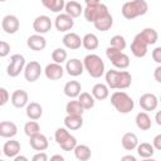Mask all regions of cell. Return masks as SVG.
Masks as SVG:
<instances>
[{"label":"cell","mask_w":161,"mask_h":161,"mask_svg":"<svg viewBox=\"0 0 161 161\" xmlns=\"http://www.w3.org/2000/svg\"><path fill=\"white\" fill-rule=\"evenodd\" d=\"M63 91H64V94L67 96V97H69V98H75V97H78L82 92V86H80V83L78 82V80H69V82H67L65 84H64V88H63Z\"/></svg>","instance_id":"cell-23"},{"label":"cell","mask_w":161,"mask_h":161,"mask_svg":"<svg viewBox=\"0 0 161 161\" xmlns=\"http://www.w3.org/2000/svg\"><path fill=\"white\" fill-rule=\"evenodd\" d=\"M73 151L75 158L79 161H88L92 156V151L87 145H77Z\"/></svg>","instance_id":"cell-33"},{"label":"cell","mask_w":161,"mask_h":161,"mask_svg":"<svg viewBox=\"0 0 161 161\" xmlns=\"http://www.w3.org/2000/svg\"><path fill=\"white\" fill-rule=\"evenodd\" d=\"M9 99H10V94H9V92L6 91V88L1 87V88H0V106L6 104V102H8Z\"/></svg>","instance_id":"cell-42"},{"label":"cell","mask_w":161,"mask_h":161,"mask_svg":"<svg viewBox=\"0 0 161 161\" xmlns=\"http://www.w3.org/2000/svg\"><path fill=\"white\" fill-rule=\"evenodd\" d=\"M84 69L92 78H101L104 74V63L102 58L97 54H87L83 59Z\"/></svg>","instance_id":"cell-4"},{"label":"cell","mask_w":161,"mask_h":161,"mask_svg":"<svg viewBox=\"0 0 161 161\" xmlns=\"http://www.w3.org/2000/svg\"><path fill=\"white\" fill-rule=\"evenodd\" d=\"M111 104L116 108L117 112L122 113V114H126V113H130L133 107H135V102L133 99L123 91H116L112 93L111 96Z\"/></svg>","instance_id":"cell-3"},{"label":"cell","mask_w":161,"mask_h":161,"mask_svg":"<svg viewBox=\"0 0 161 161\" xmlns=\"http://www.w3.org/2000/svg\"><path fill=\"white\" fill-rule=\"evenodd\" d=\"M147 10H148V4L146 0H131V1H126L122 5L121 13L125 19L132 20L135 18L145 15Z\"/></svg>","instance_id":"cell-2"},{"label":"cell","mask_w":161,"mask_h":161,"mask_svg":"<svg viewBox=\"0 0 161 161\" xmlns=\"http://www.w3.org/2000/svg\"><path fill=\"white\" fill-rule=\"evenodd\" d=\"M24 132L28 137H31L36 133L40 132V126L39 123L35 121V119H31V121H28L25 125H24Z\"/></svg>","instance_id":"cell-38"},{"label":"cell","mask_w":161,"mask_h":161,"mask_svg":"<svg viewBox=\"0 0 161 161\" xmlns=\"http://www.w3.org/2000/svg\"><path fill=\"white\" fill-rule=\"evenodd\" d=\"M152 59L157 64H161V47H156L152 50Z\"/></svg>","instance_id":"cell-43"},{"label":"cell","mask_w":161,"mask_h":161,"mask_svg":"<svg viewBox=\"0 0 161 161\" xmlns=\"http://www.w3.org/2000/svg\"><path fill=\"white\" fill-rule=\"evenodd\" d=\"M93 24H94V28H96L97 30H99V31H107V30H109V29L112 28V25H113V18H112V15L108 13L107 15H104V16L99 18L98 20H96Z\"/></svg>","instance_id":"cell-31"},{"label":"cell","mask_w":161,"mask_h":161,"mask_svg":"<svg viewBox=\"0 0 161 161\" xmlns=\"http://www.w3.org/2000/svg\"><path fill=\"white\" fill-rule=\"evenodd\" d=\"M86 5H96V4H99L101 0H84Z\"/></svg>","instance_id":"cell-51"},{"label":"cell","mask_w":161,"mask_h":161,"mask_svg":"<svg viewBox=\"0 0 161 161\" xmlns=\"http://www.w3.org/2000/svg\"><path fill=\"white\" fill-rule=\"evenodd\" d=\"M138 103H140V107L143 111L151 112V111H155L157 108V106H158V98L153 93H143L140 97Z\"/></svg>","instance_id":"cell-12"},{"label":"cell","mask_w":161,"mask_h":161,"mask_svg":"<svg viewBox=\"0 0 161 161\" xmlns=\"http://www.w3.org/2000/svg\"><path fill=\"white\" fill-rule=\"evenodd\" d=\"M26 45L31 49V50H35V52H40V50H44L45 47H47V40L43 36V34H33L28 38L26 40Z\"/></svg>","instance_id":"cell-18"},{"label":"cell","mask_w":161,"mask_h":161,"mask_svg":"<svg viewBox=\"0 0 161 161\" xmlns=\"http://www.w3.org/2000/svg\"><path fill=\"white\" fill-rule=\"evenodd\" d=\"M10 53V44L6 43V42H0V57L1 58H5L8 54Z\"/></svg>","instance_id":"cell-41"},{"label":"cell","mask_w":161,"mask_h":161,"mask_svg":"<svg viewBox=\"0 0 161 161\" xmlns=\"http://www.w3.org/2000/svg\"><path fill=\"white\" fill-rule=\"evenodd\" d=\"M50 160H52V161H55V160H58V161H64V157H63L62 155H54V156L50 157Z\"/></svg>","instance_id":"cell-50"},{"label":"cell","mask_w":161,"mask_h":161,"mask_svg":"<svg viewBox=\"0 0 161 161\" xmlns=\"http://www.w3.org/2000/svg\"><path fill=\"white\" fill-rule=\"evenodd\" d=\"M106 83L111 89H126L132 83V75L127 70L109 69L106 72Z\"/></svg>","instance_id":"cell-1"},{"label":"cell","mask_w":161,"mask_h":161,"mask_svg":"<svg viewBox=\"0 0 161 161\" xmlns=\"http://www.w3.org/2000/svg\"><path fill=\"white\" fill-rule=\"evenodd\" d=\"M52 25H53V23L50 20V18L47 16V15H39L33 21V29L38 34H45V33H48L52 29Z\"/></svg>","instance_id":"cell-11"},{"label":"cell","mask_w":161,"mask_h":161,"mask_svg":"<svg viewBox=\"0 0 161 161\" xmlns=\"http://www.w3.org/2000/svg\"><path fill=\"white\" fill-rule=\"evenodd\" d=\"M18 133V127L11 121L0 122V136L3 138H13Z\"/></svg>","instance_id":"cell-21"},{"label":"cell","mask_w":161,"mask_h":161,"mask_svg":"<svg viewBox=\"0 0 161 161\" xmlns=\"http://www.w3.org/2000/svg\"><path fill=\"white\" fill-rule=\"evenodd\" d=\"M40 1L44 8H47L53 13H60L62 10H64V6H65L64 0H40Z\"/></svg>","instance_id":"cell-34"},{"label":"cell","mask_w":161,"mask_h":161,"mask_svg":"<svg viewBox=\"0 0 161 161\" xmlns=\"http://www.w3.org/2000/svg\"><path fill=\"white\" fill-rule=\"evenodd\" d=\"M29 145L35 151H45L49 146V142H48V138L43 133L39 132V133L29 137Z\"/></svg>","instance_id":"cell-19"},{"label":"cell","mask_w":161,"mask_h":161,"mask_svg":"<svg viewBox=\"0 0 161 161\" xmlns=\"http://www.w3.org/2000/svg\"><path fill=\"white\" fill-rule=\"evenodd\" d=\"M67 57H68L67 50L63 49V48H57V49H54V50L52 52V59H53V62H55V63H59V64L64 63V62L67 60Z\"/></svg>","instance_id":"cell-39"},{"label":"cell","mask_w":161,"mask_h":161,"mask_svg":"<svg viewBox=\"0 0 161 161\" xmlns=\"http://www.w3.org/2000/svg\"><path fill=\"white\" fill-rule=\"evenodd\" d=\"M121 143H122V147L126 151H133L138 146V138L133 132H126L122 136Z\"/></svg>","instance_id":"cell-25"},{"label":"cell","mask_w":161,"mask_h":161,"mask_svg":"<svg viewBox=\"0 0 161 161\" xmlns=\"http://www.w3.org/2000/svg\"><path fill=\"white\" fill-rule=\"evenodd\" d=\"M99 45V40L98 36L93 33H87L83 38H82V47L87 50H96Z\"/></svg>","instance_id":"cell-29"},{"label":"cell","mask_w":161,"mask_h":161,"mask_svg":"<svg viewBox=\"0 0 161 161\" xmlns=\"http://www.w3.org/2000/svg\"><path fill=\"white\" fill-rule=\"evenodd\" d=\"M108 13H109L108 8L102 3L96 4V5H87L83 10V15H84L86 20L89 21V23H94L96 20L107 15Z\"/></svg>","instance_id":"cell-7"},{"label":"cell","mask_w":161,"mask_h":161,"mask_svg":"<svg viewBox=\"0 0 161 161\" xmlns=\"http://www.w3.org/2000/svg\"><path fill=\"white\" fill-rule=\"evenodd\" d=\"M10 101L15 108H23V107H26L28 101H29V96L24 89H16L13 92Z\"/></svg>","instance_id":"cell-20"},{"label":"cell","mask_w":161,"mask_h":161,"mask_svg":"<svg viewBox=\"0 0 161 161\" xmlns=\"http://www.w3.org/2000/svg\"><path fill=\"white\" fill-rule=\"evenodd\" d=\"M158 102H160V103H161V96H160V98H158Z\"/></svg>","instance_id":"cell-52"},{"label":"cell","mask_w":161,"mask_h":161,"mask_svg":"<svg viewBox=\"0 0 161 161\" xmlns=\"http://www.w3.org/2000/svg\"><path fill=\"white\" fill-rule=\"evenodd\" d=\"M0 1H6V0H0Z\"/></svg>","instance_id":"cell-53"},{"label":"cell","mask_w":161,"mask_h":161,"mask_svg":"<svg viewBox=\"0 0 161 161\" xmlns=\"http://www.w3.org/2000/svg\"><path fill=\"white\" fill-rule=\"evenodd\" d=\"M92 94L97 101H103L109 96V87L103 83H96L92 88Z\"/></svg>","instance_id":"cell-28"},{"label":"cell","mask_w":161,"mask_h":161,"mask_svg":"<svg viewBox=\"0 0 161 161\" xmlns=\"http://www.w3.org/2000/svg\"><path fill=\"white\" fill-rule=\"evenodd\" d=\"M121 160L122 161H136V157L132 155H126V156H122Z\"/></svg>","instance_id":"cell-47"},{"label":"cell","mask_w":161,"mask_h":161,"mask_svg":"<svg viewBox=\"0 0 161 161\" xmlns=\"http://www.w3.org/2000/svg\"><path fill=\"white\" fill-rule=\"evenodd\" d=\"M137 150V153L140 157L142 158H148L151 157L153 153H155V147L153 145L148 143V142H142V143H138V146L136 147Z\"/></svg>","instance_id":"cell-35"},{"label":"cell","mask_w":161,"mask_h":161,"mask_svg":"<svg viewBox=\"0 0 161 161\" xmlns=\"http://www.w3.org/2000/svg\"><path fill=\"white\" fill-rule=\"evenodd\" d=\"M153 78L157 83H161V64H158L153 70Z\"/></svg>","instance_id":"cell-46"},{"label":"cell","mask_w":161,"mask_h":161,"mask_svg":"<svg viewBox=\"0 0 161 161\" xmlns=\"http://www.w3.org/2000/svg\"><path fill=\"white\" fill-rule=\"evenodd\" d=\"M54 26L58 31L67 33L74 26V18H72L67 13H60L54 19Z\"/></svg>","instance_id":"cell-9"},{"label":"cell","mask_w":161,"mask_h":161,"mask_svg":"<svg viewBox=\"0 0 161 161\" xmlns=\"http://www.w3.org/2000/svg\"><path fill=\"white\" fill-rule=\"evenodd\" d=\"M64 126L70 131L79 130L83 126L82 114H67V117L64 118Z\"/></svg>","instance_id":"cell-24"},{"label":"cell","mask_w":161,"mask_h":161,"mask_svg":"<svg viewBox=\"0 0 161 161\" xmlns=\"http://www.w3.org/2000/svg\"><path fill=\"white\" fill-rule=\"evenodd\" d=\"M65 111H67V114H83L84 108L78 99L77 101L73 99L65 104Z\"/></svg>","instance_id":"cell-37"},{"label":"cell","mask_w":161,"mask_h":161,"mask_svg":"<svg viewBox=\"0 0 161 161\" xmlns=\"http://www.w3.org/2000/svg\"><path fill=\"white\" fill-rule=\"evenodd\" d=\"M42 67H40V64L36 62V60H31V62H29L26 65H25V68H24V78L28 80V82H30V83H33V82H35V80H38L39 79V77H40V74H42Z\"/></svg>","instance_id":"cell-10"},{"label":"cell","mask_w":161,"mask_h":161,"mask_svg":"<svg viewBox=\"0 0 161 161\" xmlns=\"http://www.w3.org/2000/svg\"><path fill=\"white\" fill-rule=\"evenodd\" d=\"M31 160H33V161H47V160H48V155H47L45 152H43V151H39L38 153H35V155L33 156Z\"/></svg>","instance_id":"cell-44"},{"label":"cell","mask_w":161,"mask_h":161,"mask_svg":"<svg viewBox=\"0 0 161 161\" xmlns=\"http://www.w3.org/2000/svg\"><path fill=\"white\" fill-rule=\"evenodd\" d=\"M65 70L70 77H78V75H82V73L86 69H84V64L82 60H79L77 58H72V59L67 60Z\"/></svg>","instance_id":"cell-16"},{"label":"cell","mask_w":161,"mask_h":161,"mask_svg":"<svg viewBox=\"0 0 161 161\" xmlns=\"http://www.w3.org/2000/svg\"><path fill=\"white\" fill-rule=\"evenodd\" d=\"M20 148H21L20 142L16 141V140L10 138L9 141H6V142L4 143V146H3V153H4L6 157H13V158H14V157L20 152Z\"/></svg>","instance_id":"cell-22"},{"label":"cell","mask_w":161,"mask_h":161,"mask_svg":"<svg viewBox=\"0 0 161 161\" xmlns=\"http://www.w3.org/2000/svg\"><path fill=\"white\" fill-rule=\"evenodd\" d=\"M106 55L109 59V62L113 64V67L118 69H126L130 67V57L114 47L109 45L106 49Z\"/></svg>","instance_id":"cell-6"},{"label":"cell","mask_w":161,"mask_h":161,"mask_svg":"<svg viewBox=\"0 0 161 161\" xmlns=\"http://www.w3.org/2000/svg\"><path fill=\"white\" fill-rule=\"evenodd\" d=\"M14 161H28V157L21 156V155H16V156L14 157Z\"/></svg>","instance_id":"cell-49"},{"label":"cell","mask_w":161,"mask_h":161,"mask_svg":"<svg viewBox=\"0 0 161 161\" xmlns=\"http://www.w3.org/2000/svg\"><path fill=\"white\" fill-rule=\"evenodd\" d=\"M64 10L68 15H70L72 18H79L80 14H83V8L82 5L75 1V0H70L68 3H65V6H64Z\"/></svg>","instance_id":"cell-30"},{"label":"cell","mask_w":161,"mask_h":161,"mask_svg":"<svg viewBox=\"0 0 161 161\" xmlns=\"http://www.w3.org/2000/svg\"><path fill=\"white\" fill-rule=\"evenodd\" d=\"M136 126L141 130V131H148L151 128V125H152V121H151V117L148 116V113L146 111L143 112H138L136 114Z\"/></svg>","instance_id":"cell-27"},{"label":"cell","mask_w":161,"mask_h":161,"mask_svg":"<svg viewBox=\"0 0 161 161\" xmlns=\"http://www.w3.org/2000/svg\"><path fill=\"white\" fill-rule=\"evenodd\" d=\"M155 121L158 126H161V111H157L156 114H155Z\"/></svg>","instance_id":"cell-48"},{"label":"cell","mask_w":161,"mask_h":161,"mask_svg":"<svg viewBox=\"0 0 161 161\" xmlns=\"http://www.w3.org/2000/svg\"><path fill=\"white\" fill-rule=\"evenodd\" d=\"M54 138H55V142L64 151H73L74 147L78 145L77 138L69 133L67 127H59L54 133Z\"/></svg>","instance_id":"cell-5"},{"label":"cell","mask_w":161,"mask_h":161,"mask_svg":"<svg viewBox=\"0 0 161 161\" xmlns=\"http://www.w3.org/2000/svg\"><path fill=\"white\" fill-rule=\"evenodd\" d=\"M25 113L29 119H39L43 114V107L38 102H30L25 107Z\"/></svg>","instance_id":"cell-26"},{"label":"cell","mask_w":161,"mask_h":161,"mask_svg":"<svg viewBox=\"0 0 161 161\" xmlns=\"http://www.w3.org/2000/svg\"><path fill=\"white\" fill-rule=\"evenodd\" d=\"M152 145H153L155 150L161 151V133H158V135H156V136L153 137V140H152Z\"/></svg>","instance_id":"cell-45"},{"label":"cell","mask_w":161,"mask_h":161,"mask_svg":"<svg viewBox=\"0 0 161 161\" xmlns=\"http://www.w3.org/2000/svg\"><path fill=\"white\" fill-rule=\"evenodd\" d=\"M138 35L142 38V40H143L147 45L155 44V43L157 42V39H158L157 31H156L155 29H152V28H145L141 33H138Z\"/></svg>","instance_id":"cell-32"},{"label":"cell","mask_w":161,"mask_h":161,"mask_svg":"<svg viewBox=\"0 0 161 161\" xmlns=\"http://www.w3.org/2000/svg\"><path fill=\"white\" fill-rule=\"evenodd\" d=\"M64 70H65V69L62 67V64L53 62V63L47 64V67H45V69H44V74H45V77H47L48 79H50V80H58V79H60V78L63 77Z\"/></svg>","instance_id":"cell-14"},{"label":"cell","mask_w":161,"mask_h":161,"mask_svg":"<svg viewBox=\"0 0 161 161\" xmlns=\"http://www.w3.org/2000/svg\"><path fill=\"white\" fill-rule=\"evenodd\" d=\"M109 45H111V47H114V48H117V49H119V50H123V49L126 48L127 43H126V39H125L123 35L117 34V35H113V36L111 38Z\"/></svg>","instance_id":"cell-40"},{"label":"cell","mask_w":161,"mask_h":161,"mask_svg":"<svg viewBox=\"0 0 161 161\" xmlns=\"http://www.w3.org/2000/svg\"><path fill=\"white\" fill-rule=\"evenodd\" d=\"M96 98L93 97L92 93H88V92H82L79 96H78V101L80 102V104L83 106L84 109H91L94 107V101Z\"/></svg>","instance_id":"cell-36"},{"label":"cell","mask_w":161,"mask_h":161,"mask_svg":"<svg viewBox=\"0 0 161 161\" xmlns=\"http://www.w3.org/2000/svg\"><path fill=\"white\" fill-rule=\"evenodd\" d=\"M147 44L142 40V38L137 34L135 38H133V40H132V43H131V52H132V54L136 57V58H143L146 54H147Z\"/></svg>","instance_id":"cell-15"},{"label":"cell","mask_w":161,"mask_h":161,"mask_svg":"<svg viewBox=\"0 0 161 161\" xmlns=\"http://www.w3.org/2000/svg\"><path fill=\"white\" fill-rule=\"evenodd\" d=\"M62 42H63V45H64L65 48L72 49V50L79 49L80 45H82V39H80V36H79L77 33H73V31L65 33V35L63 36Z\"/></svg>","instance_id":"cell-17"},{"label":"cell","mask_w":161,"mask_h":161,"mask_svg":"<svg viewBox=\"0 0 161 161\" xmlns=\"http://www.w3.org/2000/svg\"><path fill=\"white\" fill-rule=\"evenodd\" d=\"M25 58L24 55L21 54H13L10 57V62L8 64V68H6V73L9 77L11 78H15L20 74V72H24V68H25Z\"/></svg>","instance_id":"cell-8"},{"label":"cell","mask_w":161,"mask_h":161,"mask_svg":"<svg viewBox=\"0 0 161 161\" xmlns=\"http://www.w3.org/2000/svg\"><path fill=\"white\" fill-rule=\"evenodd\" d=\"M1 28L6 34H15L20 28V21L15 15H5L1 20Z\"/></svg>","instance_id":"cell-13"}]
</instances>
